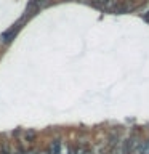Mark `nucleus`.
I'll list each match as a JSON object with an SVG mask.
<instances>
[{
    "instance_id": "nucleus-1",
    "label": "nucleus",
    "mask_w": 149,
    "mask_h": 154,
    "mask_svg": "<svg viewBox=\"0 0 149 154\" xmlns=\"http://www.w3.org/2000/svg\"><path fill=\"white\" fill-rule=\"evenodd\" d=\"M47 3H48V0H31V2H29V5H27V11H26V13H29L31 10H34V11H38V10H42Z\"/></svg>"
},
{
    "instance_id": "nucleus-2",
    "label": "nucleus",
    "mask_w": 149,
    "mask_h": 154,
    "mask_svg": "<svg viewBox=\"0 0 149 154\" xmlns=\"http://www.w3.org/2000/svg\"><path fill=\"white\" fill-rule=\"evenodd\" d=\"M74 154H93V152L85 148H77V149H74Z\"/></svg>"
},
{
    "instance_id": "nucleus-3",
    "label": "nucleus",
    "mask_w": 149,
    "mask_h": 154,
    "mask_svg": "<svg viewBox=\"0 0 149 154\" xmlns=\"http://www.w3.org/2000/svg\"><path fill=\"white\" fill-rule=\"evenodd\" d=\"M144 19H146V21H149V14H146V16H144Z\"/></svg>"
}]
</instances>
